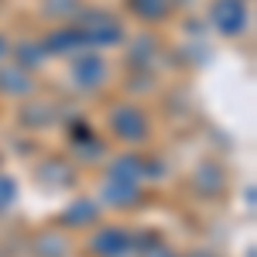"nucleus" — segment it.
Here are the masks:
<instances>
[{
    "instance_id": "1",
    "label": "nucleus",
    "mask_w": 257,
    "mask_h": 257,
    "mask_svg": "<svg viewBox=\"0 0 257 257\" xmlns=\"http://www.w3.org/2000/svg\"><path fill=\"white\" fill-rule=\"evenodd\" d=\"M213 24L223 35H237L247 24V11L240 0H213Z\"/></svg>"
},
{
    "instance_id": "2",
    "label": "nucleus",
    "mask_w": 257,
    "mask_h": 257,
    "mask_svg": "<svg viewBox=\"0 0 257 257\" xmlns=\"http://www.w3.org/2000/svg\"><path fill=\"white\" fill-rule=\"evenodd\" d=\"M76 79H79L82 86H96V82L103 79V62H99L96 55L79 59V62H76Z\"/></svg>"
},
{
    "instance_id": "3",
    "label": "nucleus",
    "mask_w": 257,
    "mask_h": 257,
    "mask_svg": "<svg viewBox=\"0 0 257 257\" xmlns=\"http://www.w3.org/2000/svg\"><path fill=\"white\" fill-rule=\"evenodd\" d=\"M131 11L144 21H161L168 14V0H131Z\"/></svg>"
},
{
    "instance_id": "4",
    "label": "nucleus",
    "mask_w": 257,
    "mask_h": 257,
    "mask_svg": "<svg viewBox=\"0 0 257 257\" xmlns=\"http://www.w3.org/2000/svg\"><path fill=\"white\" fill-rule=\"evenodd\" d=\"M113 123L120 127V134H123V138H131V134H144V117H141V113H134V106L117 110Z\"/></svg>"
},
{
    "instance_id": "5",
    "label": "nucleus",
    "mask_w": 257,
    "mask_h": 257,
    "mask_svg": "<svg viewBox=\"0 0 257 257\" xmlns=\"http://www.w3.org/2000/svg\"><path fill=\"white\" fill-rule=\"evenodd\" d=\"M4 52H7V41H4V38H0V55H4Z\"/></svg>"
}]
</instances>
